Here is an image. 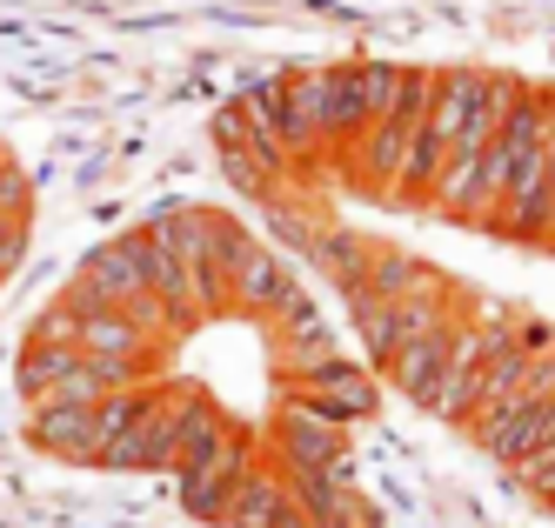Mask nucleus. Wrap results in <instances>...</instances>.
<instances>
[{
    "label": "nucleus",
    "mask_w": 555,
    "mask_h": 528,
    "mask_svg": "<svg viewBox=\"0 0 555 528\" xmlns=\"http://www.w3.org/2000/svg\"><path fill=\"white\" fill-rule=\"evenodd\" d=\"M27 441L147 475L208 528H382L362 475L382 382L322 281L221 201L114 228L14 355Z\"/></svg>",
    "instance_id": "obj_1"
},
{
    "label": "nucleus",
    "mask_w": 555,
    "mask_h": 528,
    "mask_svg": "<svg viewBox=\"0 0 555 528\" xmlns=\"http://www.w3.org/2000/svg\"><path fill=\"white\" fill-rule=\"evenodd\" d=\"M215 154L248 208L314 201L555 261V80L442 61L295 67L215 114Z\"/></svg>",
    "instance_id": "obj_2"
},
{
    "label": "nucleus",
    "mask_w": 555,
    "mask_h": 528,
    "mask_svg": "<svg viewBox=\"0 0 555 528\" xmlns=\"http://www.w3.org/2000/svg\"><path fill=\"white\" fill-rule=\"evenodd\" d=\"M261 228L322 281L369 375L489 455L555 515V321L495 281L435 261L382 221L274 201Z\"/></svg>",
    "instance_id": "obj_3"
}]
</instances>
